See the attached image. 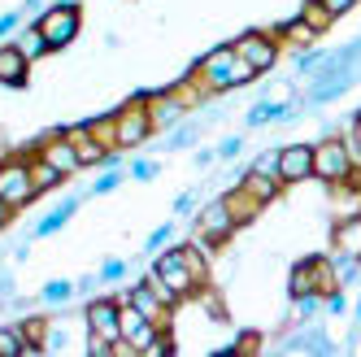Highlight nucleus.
<instances>
[{"mask_svg":"<svg viewBox=\"0 0 361 357\" xmlns=\"http://www.w3.org/2000/svg\"><path fill=\"white\" fill-rule=\"evenodd\" d=\"M109 118H114V144H118V152H122V148H140V144L152 135V118H148L144 96L126 100V105H122L118 114H109Z\"/></svg>","mask_w":361,"mask_h":357,"instance_id":"nucleus-4","label":"nucleus"},{"mask_svg":"<svg viewBox=\"0 0 361 357\" xmlns=\"http://www.w3.org/2000/svg\"><path fill=\"white\" fill-rule=\"evenodd\" d=\"M27 70H31V61L22 57L18 44H0V83L5 87H27Z\"/></svg>","mask_w":361,"mask_h":357,"instance_id":"nucleus-16","label":"nucleus"},{"mask_svg":"<svg viewBox=\"0 0 361 357\" xmlns=\"http://www.w3.org/2000/svg\"><path fill=\"white\" fill-rule=\"evenodd\" d=\"M31 178H35L39 192H53L57 183H66V174H61L57 166H48L44 157H35V152H31Z\"/></svg>","mask_w":361,"mask_h":357,"instance_id":"nucleus-24","label":"nucleus"},{"mask_svg":"<svg viewBox=\"0 0 361 357\" xmlns=\"http://www.w3.org/2000/svg\"><path fill=\"white\" fill-rule=\"evenodd\" d=\"M231 236H235V218H231L226 196H218V200H209V205L200 210V218H196V240L209 244V248H222Z\"/></svg>","mask_w":361,"mask_h":357,"instance_id":"nucleus-6","label":"nucleus"},{"mask_svg":"<svg viewBox=\"0 0 361 357\" xmlns=\"http://www.w3.org/2000/svg\"><path fill=\"white\" fill-rule=\"evenodd\" d=\"M279 40H274V31H244L240 40H235V57L252 70V74H266L274 61H279Z\"/></svg>","mask_w":361,"mask_h":357,"instance_id":"nucleus-7","label":"nucleus"},{"mask_svg":"<svg viewBox=\"0 0 361 357\" xmlns=\"http://www.w3.org/2000/svg\"><path fill=\"white\" fill-rule=\"evenodd\" d=\"M70 292H74L70 284H48V288H44V296H48V301H70Z\"/></svg>","mask_w":361,"mask_h":357,"instance_id":"nucleus-33","label":"nucleus"},{"mask_svg":"<svg viewBox=\"0 0 361 357\" xmlns=\"http://www.w3.org/2000/svg\"><path fill=\"white\" fill-rule=\"evenodd\" d=\"M274 40H279V44H296V48H309V44L318 40V31H314V27H309V22L296 13L292 22H283V27L274 31Z\"/></svg>","mask_w":361,"mask_h":357,"instance_id":"nucleus-20","label":"nucleus"},{"mask_svg":"<svg viewBox=\"0 0 361 357\" xmlns=\"http://www.w3.org/2000/svg\"><path fill=\"white\" fill-rule=\"evenodd\" d=\"M322 5H326V9H331L335 18H344V13H348V9L357 5V0H322Z\"/></svg>","mask_w":361,"mask_h":357,"instance_id":"nucleus-34","label":"nucleus"},{"mask_svg":"<svg viewBox=\"0 0 361 357\" xmlns=\"http://www.w3.org/2000/svg\"><path fill=\"white\" fill-rule=\"evenodd\" d=\"M35 27L44 31L48 48H66V44H74V35H79V27H83V18H79V5H74V0H66V5H53V9H44Z\"/></svg>","mask_w":361,"mask_h":357,"instance_id":"nucleus-5","label":"nucleus"},{"mask_svg":"<svg viewBox=\"0 0 361 357\" xmlns=\"http://www.w3.org/2000/svg\"><path fill=\"white\" fill-rule=\"evenodd\" d=\"M252 170H262V174H279V152H266V157H257Z\"/></svg>","mask_w":361,"mask_h":357,"instance_id":"nucleus-32","label":"nucleus"},{"mask_svg":"<svg viewBox=\"0 0 361 357\" xmlns=\"http://www.w3.org/2000/svg\"><path fill=\"white\" fill-rule=\"evenodd\" d=\"M279 178H283V188L314 178V144H288V148H279Z\"/></svg>","mask_w":361,"mask_h":357,"instance_id":"nucleus-11","label":"nucleus"},{"mask_svg":"<svg viewBox=\"0 0 361 357\" xmlns=\"http://www.w3.org/2000/svg\"><path fill=\"white\" fill-rule=\"evenodd\" d=\"M27 353V340H22L18 327H0V357H22Z\"/></svg>","mask_w":361,"mask_h":357,"instance_id":"nucleus-28","label":"nucleus"},{"mask_svg":"<svg viewBox=\"0 0 361 357\" xmlns=\"http://www.w3.org/2000/svg\"><path fill=\"white\" fill-rule=\"evenodd\" d=\"M300 18H305V22H309V27H314L318 35H322V31H331V22H335V13H331V9L322 5V0H305Z\"/></svg>","mask_w":361,"mask_h":357,"instance_id":"nucleus-26","label":"nucleus"},{"mask_svg":"<svg viewBox=\"0 0 361 357\" xmlns=\"http://www.w3.org/2000/svg\"><path fill=\"white\" fill-rule=\"evenodd\" d=\"M122 270H126V266H122V262H109V266H105V279H118V274H122Z\"/></svg>","mask_w":361,"mask_h":357,"instance_id":"nucleus-39","label":"nucleus"},{"mask_svg":"<svg viewBox=\"0 0 361 357\" xmlns=\"http://www.w3.org/2000/svg\"><path fill=\"white\" fill-rule=\"evenodd\" d=\"M357 214H361V205H357Z\"/></svg>","mask_w":361,"mask_h":357,"instance_id":"nucleus-40","label":"nucleus"},{"mask_svg":"<svg viewBox=\"0 0 361 357\" xmlns=\"http://www.w3.org/2000/svg\"><path fill=\"white\" fill-rule=\"evenodd\" d=\"M348 148H353V162L361 166V114L353 118V131H348Z\"/></svg>","mask_w":361,"mask_h":357,"instance_id":"nucleus-31","label":"nucleus"},{"mask_svg":"<svg viewBox=\"0 0 361 357\" xmlns=\"http://www.w3.org/2000/svg\"><path fill=\"white\" fill-rule=\"evenodd\" d=\"M192 79H200L218 96V92H231V87H244L248 79H257V74L235 57V44H222V48H209V53L192 66Z\"/></svg>","mask_w":361,"mask_h":357,"instance_id":"nucleus-1","label":"nucleus"},{"mask_svg":"<svg viewBox=\"0 0 361 357\" xmlns=\"http://www.w3.org/2000/svg\"><path fill=\"white\" fill-rule=\"evenodd\" d=\"M209 244H200L196 236H192V244H178V258H183V266L192 270V279L200 288H209Z\"/></svg>","mask_w":361,"mask_h":357,"instance_id":"nucleus-17","label":"nucleus"},{"mask_svg":"<svg viewBox=\"0 0 361 357\" xmlns=\"http://www.w3.org/2000/svg\"><path fill=\"white\" fill-rule=\"evenodd\" d=\"M331 240H335V253H340V258L361 262V214H348V218L335 222Z\"/></svg>","mask_w":361,"mask_h":357,"instance_id":"nucleus-15","label":"nucleus"},{"mask_svg":"<svg viewBox=\"0 0 361 357\" xmlns=\"http://www.w3.org/2000/svg\"><path fill=\"white\" fill-rule=\"evenodd\" d=\"M122 301H131L135 305V310H144L152 322H157V327H174V305H166L157 292H152L148 284H135V288H126L122 292Z\"/></svg>","mask_w":361,"mask_h":357,"instance_id":"nucleus-12","label":"nucleus"},{"mask_svg":"<svg viewBox=\"0 0 361 357\" xmlns=\"http://www.w3.org/2000/svg\"><path fill=\"white\" fill-rule=\"evenodd\" d=\"M48 327H53L48 318H27V322L18 327V331H22V340H27V353H39V349L48 344Z\"/></svg>","mask_w":361,"mask_h":357,"instance_id":"nucleus-25","label":"nucleus"},{"mask_svg":"<svg viewBox=\"0 0 361 357\" xmlns=\"http://www.w3.org/2000/svg\"><path fill=\"white\" fill-rule=\"evenodd\" d=\"M13 214H18V210L9 205V200H5V196H0V231H5V226L13 222Z\"/></svg>","mask_w":361,"mask_h":357,"instance_id":"nucleus-36","label":"nucleus"},{"mask_svg":"<svg viewBox=\"0 0 361 357\" xmlns=\"http://www.w3.org/2000/svg\"><path fill=\"white\" fill-rule=\"evenodd\" d=\"M240 188H244L248 196H257L262 205H270V200H279V192H283V178H279V174H262V170H248Z\"/></svg>","mask_w":361,"mask_h":357,"instance_id":"nucleus-18","label":"nucleus"},{"mask_svg":"<svg viewBox=\"0 0 361 357\" xmlns=\"http://www.w3.org/2000/svg\"><path fill=\"white\" fill-rule=\"evenodd\" d=\"M66 135L74 140V148H79V162H83V166H105V162H114V148L100 144V140L92 135L87 122H83V126H70Z\"/></svg>","mask_w":361,"mask_h":357,"instance_id":"nucleus-14","label":"nucleus"},{"mask_svg":"<svg viewBox=\"0 0 361 357\" xmlns=\"http://www.w3.org/2000/svg\"><path fill=\"white\" fill-rule=\"evenodd\" d=\"M152 274H157L161 279V284L178 296V305H183V301H192L196 296V279H192V270L183 266V258H178V248H170V253H161V258L157 262H152Z\"/></svg>","mask_w":361,"mask_h":357,"instance_id":"nucleus-8","label":"nucleus"},{"mask_svg":"<svg viewBox=\"0 0 361 357\" xmlns=\"http://www.w3.org/2000/svg\"><path fill=\"white\" fill-rule=\"evenodd\" d=\"M226 205H231V218H235V226H244V222H252L257 214H262L266 205L257 196H248L244 188H235V192H226Z\"/></svg>","mask_w":361,"mask_h":357,"instance_id":"nucleus-19","label":"nucleus"},{"mask_svg":"<svg viewBox=\"0 0 361 357\" xmlns=\"http://www.w3.org/2000/svg\"><path fill=\"white\" fill-rule=\"evenodd\" d=\"M13 27H18V13H5V18H0V35L13 31Z\"/></svg>","mask_w":361,"mask_h":357,"instance_id":"nucleus-38","label":"nucleus"},{"mask_svg":"<svg viewBox=\"0 0 361 357\" xmlns=\"http://www.w3.org/2000/svg\"><path fill=\"white\" fill-rule=\"evenodd\" d=\"M122 183V174H105V178H100V183H96V192H114Z\"/></svg>","mask_w":361,"mask_h":357,"instance_id":"nucleus-37","label":"nucleus"},{"mask_svg":"<svg viewBox=\"0 0 361 357\" xmlns=\"http://www.w3.org/2000/svg\"><path fill=\"white\" fill-rule=\"evenodd\" d=\"M87 336L114 344L122 336V301L118 296H100L87 305Z\"/></svg>","mask_w":361,"mask_h":357,"instance_id":"nucleus-9","label":"nucleus"},{"mask_svg":"<svg viewBox=\"0 0 361 357\" xmlns=\"http://www.w3.org/2000/svg\"><path fill=\"white\" fill-rule=\"evenodd\" d=\"M144 105H148V118H152V131H161V126H174L188 109L178 105V96L166 87V92H144Z\"/></svg>","mask_w":361,"mask_h":357,"instance_id":"nucleus-13","label":"nucleus"},{"mask_svg":"<svg viewBox=\"0 0 361 357\" xmlns=\"http://www.w3.org/2000/svg\"><path fill=\"white\" fill-rule=\"evenodd\" d=\"M170 92L178 96V105H183V109H196V105H204V100L214 96L200 79H192V74H188V79H178V83H170Z\"/></svg>","mask_w":361,"mask_h":357,"instance_id":"nucleus-21","label":"nucleus"},{"mask_svg":"<svg viewBox=\"0 0 361 357\" xmlns=\"http://www.w3.org/2000/svg\"><path fill=\"white\" fill-rule=\"evenodd\" d=\"M288 292L300 301V296H318L314 292V266H309V262H300L296 270H292V284H288Z\"/></svg>","mask_w":361,"mask_h":357,"instance_id":"nucleus-27","label":"nucleus"},{"mask_svg":"<svg viewBox=\"0 0 361 357\" xmlns=\"http://www.w3.org/2000/svg\"><path fill=\"white\" fill-rule=\"evenodd\" d=\"M309 266H314V292H318V296L340 292V274H335V262H326V258H309Z\"/></svg>","mask_w":361,"mask_h":357,"instance_id":"nucleus-22","label":"nucleus"},{"mask_svg":"<svg viewBox=\"0 0 361 357\" xmlns=\"http://www.w3.org/2000/svg\"><path fill=\"white\" fill-rule=\"evenodd\" d=\"M13 44L22 48V57H27V61H39L44 53H53V48H48V40H44V31H39V27H27V31H22V35H18Z\"/></svg>","mask_w":361,"mask_h":357,"instance_id":"nucleus-23","label":"nucleus"},{"mask_svg":"<svg viewBox=\"0 0 361 357\" xmlns=\"http://www.w3.org/2000/svg\"><path fill=\"white\" fill-rule=\"evenodd\" d=\"M70 214H74V200H66L61 210H53V214H48V218H44V222L35 226V236H53L57 226H66V218H70Z\"/></svg>","mask_w":361,"mask_h":357,"instance_id":"nucleus-29","label":"nucleus"},{"mask_svg":"<svg viewBox=\"0 0 361 357\" xmlns=\"http://www.w3.org/2000/svg\"><path fill=\"white\" fill-rule=\"evenodd\" d=\"M361 166L353 162V148H348V140H335V135H326L322 144H314V178H322V183H344V178H353Z\"/></svg>","mask_w":361,"mask_h":357,"instance_id":"nucleus-2","label":"nucleus"},{"mask_svg":"<svg viewBox=\"0 0 361 357\" xmlns=\"http://www.w3.org/2000/svg\"><path fill=\"white\" fill-rule=\"evenodd\" d=\"M283 114H288V105H266V100H262V105H252L248 122H252V126H262V122H274V118H283Z\"/></svg>","mask_w":361,"mask_h":357,"instance_id":"nucleus-30","label":"nucleus"},{"mask_svg":"<svg viewBox=\"0 0 361 357\" xmlns=\"http://www.w3.org/2000/svg\"><path fill=\"white\" fill-rule=\"evenodd\" d=\"M31 152H35V157H44L48 166H57L66 178L83 170V162H79V148H74V140H70L66 131H57V135H44V140H39Z\"/></svg>","mask_w":361,"mask_h":357,"instance_id":"nucleus-10","label":"nucleus"},{"mask_svg":"<svg viewBox=\"0 0 361 357\" xmlns=\"http://www.w3.org/2000/svg\"><path fill=\"white\" fill-rule=\"evenodd\" d=\"M0 196H5L13 210H27L35 196H44V192L35 188V178H31V152L0 162Z\"/></svg>","mask_w":361,"mask_h":357,"instance_id":"nucleus-3","label":"nucleus"},{"mask_svg":"<svg viewBox=\"0 0 361 357\" xmlns=\"http://www.w3.org/2000/svg\"><path fill=\"white\" fill-rule=\"evenodd\" d=\"M166 240H170V222H166V226H157V231L148 236V248H161Z\"/></svg>","mask_w":361,"mask_h":357,"instance_id":"nucleus-35","label":"nucleus"}]
</instances>
